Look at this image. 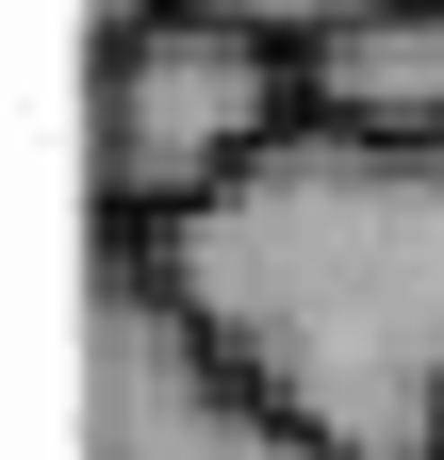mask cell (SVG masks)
I'll list each match as a JSON object with an SVG mask.
<instances>
[{
    "label": "cell",
    "mask_w": 444,
    "mask_h": 460,
    "mask_svg": "<svg viewBox=\"0 0 444 460\" xmlns=\"http://www.w3.org/2000/svg\"><path fill=\"white\" fill-rule=\"evenodd\" d=\"M132 263L329 460H444V132L280 115L214 198L148 214Z\"/></svg>",
    "instance_id": "6da1fadb"
},
{
    "label": "cell",
    "mask_w": 444,
    "mask_h": 460,
    "mask_svg": "<svg viewBox=\"0 0 444 460\" xmlns=\"http://www.w3.org/2000/svg\"><path fill=\"white\" fill-rule=\"evenodd\" d=\"M280 115H313V99H297V33H263V17L164 0V17L99 33V198H116V230L214 198Z\"/></svg>",
    "instance_id": "7a4b0ae2"
},
{
    "label": "cell",
    "mask_w": 444,
    "mask_h": 460,
    "mask_svg": "<svg viewBox=\"0 0 444 460\" xmlns=\"http://www.w3.org/2000/svg\"><path fill=\"white\" fill-rule=\"evenodd\" d=\"M83 460H329V444L280 394H247L198 345V313L116 247L99 263V313H83Z\"/></svg>",
    "instance_id": "3957f363"
},
{
    "label": "cell",
    "mask_w": 444,
    "mask_h": 460,
    "mask_svg": "<svg viewBox=\"0 0 444 460\" xmlns=\"http://www.w3.org/2000/svg\"><path fill=\"white\" fill-rule=\"evenodd\" d=\"M297 99L362 115V132H444V0H362V17L297 33Z\"/></svg>",
    "instance_id": "277c9868"
},
{
    "label": "cell",
    "mask_w": 444,
    "mask_h": 460,
    "mask_svg": "<svg viewBox=\"0 0 444 460\" xmlns=\"http://www.w3.org/2000/svg\"><path fill=\"white\" fill-rule=\"evenodd\" d=\"M214 17H263V33H329V17H362V0H214Z\"/></svg>",
    "instance_id": "5b68a950"
}]
</instances>
